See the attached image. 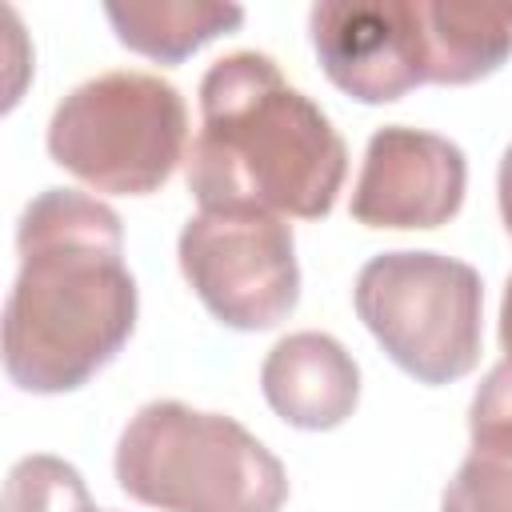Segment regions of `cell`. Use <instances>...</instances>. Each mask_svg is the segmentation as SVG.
<instances>
[{
	"instance_id": "1",
	"label": "cell",
	"mask_w": 512,
	"mask_h": 512,
	"mask_svg": "<svg viewBox=\"0 0 512 512\" xmlns=\"http://www.w3.org/2000/svg\"><path fill=\"white\" fill-rule=\"evenodd\" d=\"M20 272L4 304V372L20 392L88 384L136 328L120 216L76 188L40 192L16 228Z\"/></svg>"
},
{
	"instance_id": "2",
	"label": "cell",
	"mask_w": 512,
	"mask_h": 512,
	"mask_svg": "<svg viewBox=\"0 0 512 512\" xmlns=\"http://www.w3.org/2000/svg\"><path fill=\"white\" fill-rule=\"evenodd\" d=\"M348 172L332 120L264 52H232L200 80V132L188 192L200 208H252L320 220Z\"/></svg>"
},
{
	"instance_id": "3",
	"label": "cell",
	"mask_w": 512,
	"mask_h": 512,
	"mask_svg": "<svg viewBox=\"0 0 512 512\" xmlns=\"http://www.w3.org/2000/svg\"><path fill=\"white\" fill-rule=\"evenodd\" d=\"M120 488L160 512H280L284 464L232 416L144 404L116 444Z\"/></svg>"
},
{
	"instance_id": "4",
	"label": "cell",
	"mask_w": 512,
	"mask_h": 512,
	"mask_svg": "<svg viewBox=\"0 0 512 512\" xmlns=\"http://www.w3.org/2000/svg\"><path fill=\"white\" fill-rule=\"evenodd\" d=\"M184 96L152 72H104L72 88L48 124L52 160L96 192L148 196L180 164Z\"/></svg>"
},
{
	"instance_id": "5",
	"label": "cell",
	"mask_w": 512,
	"mask_h": 512,
	"mask_svg": "<svg viewBox=\"0 0 512 512\" xmlns=\"http://www.w3.org/2000/svg\"><path fill=\"white\" fill-rule=\"evenodd\" d=\"M356 316L388 360L420 384H452L480 364V272L440 252H380L356 276Z\"/></svg>"
},
{
	"instance_id": "6",
	"label": "cell",
	"mask_w": 512,
	"mask_h": 512,
	"mask_svg": "<svg viewBox=\"0 0 512 512\" xmlns=\"http://www.w3.org/2000/svg\"><path fill=\"white\" fill-rule=\"evenodd\" d=\"M180 272L200 304L236 332H264L292 316L300 268L292 224L252 208H200L180 228Z\"/></svg>"
},
{
	"instance_id": "7",
	"label": "cell",
	"mask_w": 512,
	"mask_h": 512,
	"mask_svg": "<svg viewBox=\"0 0 512 512\" xmlns=\"http://www.w3.org/2000/svg\"><path fill=\"white\" fill-rule=\"evenodd\" d=\"M324 76L360 104H392L428 84L420 0H328L308 12Z\"/></svg>"
},
{
	"instance_id": "8",
	"label": "cell",
	"mask_w": 512,
	"mask_h": 512,
	"mask_svg": "<svg viewBox=\"0 0 512 512\" xmlns=\"http://www.w3.org/2000/svg\"><path fill=\"white\" fill-rule=\"evenodd\" d=\"M464 152L424 128L388 124L372 132L352 188V220L364 228H440L464 204Z\"/></svg>"
},
{
	"instance_id": "9",
	"label": "cell",
	"mask_w": 512,
	"mask_h": 512,
	"mask_svg": "<svg viewBox=\"0 0 512 512\" xmlns=\"http://www.w3.org/2000/svg\"><path fill=\"white\" fill-rule=\"evenodd\" d=\"M260 388L284 424L328 432L356 412L360 368L328 332H292L264 356Z\"/></svg>"
},
{
	"instance_id": "10",
	"label": "cell",
	"mask_w": 512,
	"mask_h": 512,
	"mask_svg": "<svg viewBox=\"0 0 512 512\" xmlns=\"http://www.w3.org/2000/svg\"><path fill=\"white\" fill-rule=\"evenodd\" d=\"M472 448L444 488V512H512V372L496 364L468 412Z\"/></svg>"
},
{
	"instance_id": "11",
	"label": "cell",
	"mask_w": 512,
	"mask_h": 512,
	"mask_svg": "<svg viewBox=\"0 0 512 512\" xmlns=\"http://www.w3.org/2000/svg\"><path fill=\"white\" fill-rule=\"evenodd\" d=\"M428 84H472L512 56V8L420 0Z\"/></svg>"
},
{
	"instance_id": "12",
	"label": "cell",
	"mask_w": 512,
	"mask_h": 512,
	"mask_svg": "<svg viewBox=\"0 0 512 512\" xmlns=\"http://www.w3.org/2000/svg\"><path fill=\"white\" fill-rule=\"evenodd\" d=\"M116 40L156 64H180L208 40L244 24L240 4L216 0H156V4H104Z\"/></svg>"
},
{
	"instance_id": "13",
	"label": "cell",
	"mask_w": 512,
	"mask_h": 512,
	"mask_svg": "<svg viewBox=\"0 0 512 512\" xmlns=\"http://www.w3.org/2000/svg\"><path fill=\"white\" fill-rule=\"evenodd\" d=\"M88 488L60 456H24L4 480V512H88Z\"/></svg>"
},
{
	"instance_id": "14",
	"label": "cell",
	"mask_w": 512,
	"mask_h": 512,
	"mask_svg": "<svg viewBox=\"0 0 512 512\" xmlns=\"http://www.w3.org/2000/svg\"><path fill=\"white\" fill-rule=\"evenodd\" d=\"M496 196H500V216H504V228L512 236V144L500 160V180H496Z\"/></svg>"
},
{
	"instance_id": "15",
	"label": "cell",
	"mask_w": 512,
	"mask_h": 512,
	"mask_svg": "<svg viewBox=\"0 0 512 512\" xmlns=\"http://www.w3.org/2000/svg\"><path fill=\"white\" fill-rule=\"evenodd\" d=\"M500 348H504V368L512 372V280L504 288V304H500Z\"/></svg>"
},
{
	"instance_id": "16",
	"label": "cell",
	"mask_w": 512,
	"mask_h": 512,
	"mask_svg": "<svg viewBox=\"0 0 512 512\" xmlns=\"http://www.w3.org/2000/svg\"><path fill=\"white\" fill-rule=\"evenodd\" d=\"M88 512H100V508H88Z\"/></svg>"
}]
</instances>
